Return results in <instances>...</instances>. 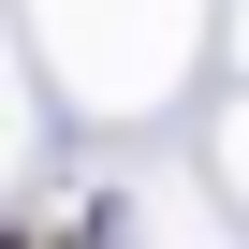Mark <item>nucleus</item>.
Wrapping results in <instances>:
<instances>
[{
	"mask_svg": "<svg viewBox=\"0 0 249 249\" xmlns=\"http://www.w3.org/2000/svg\"><path fill=\"white\" fill-rule=\"evenodd\" d=\"M59 249H88V234H59Z\"/></svg>",
	"mask_w": 249,
	"mask_h": 249,
	"instance_id": "f257e3e1",
	"label": "nucleus"
}]
</instances>
